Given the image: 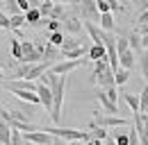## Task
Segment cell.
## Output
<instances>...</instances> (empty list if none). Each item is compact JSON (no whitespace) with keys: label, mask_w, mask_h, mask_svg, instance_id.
Listing matches in <instances>:
<instances>
[{"label":"cell","mask_w":148,"mask_h":145,"mask_svg":"<svg viewBox=\"0 0 148 145\" xmlns=\"http://www.w3.org/2000/svg\"><path fill=\"white\" fill-rule=\"evenodd\" d=\"M39 84H43V86H48L50 93H53V111H50V118H53V123H59V118H62V104H64V91H66V77H57L53 72H43L41 77H39Z\"/></svg>","instance_id":"obj_1"},{"label":"cell","mask_w":148,"mask_h":145,"mask_svg":"<svg viewBox=\"0 0 148 145\" xmlns=\"http://www.w3.org/2000/svg\"><path fill=\"white\" fill-rule=\"evenodd\" d=\"M39 129L64 143H89L91 141L89 131H80V129H69V127H39Z\"/></svg>","instance_id":"obj_2"},{"label":"cell","mask_w":148,"mask_h":145,"mask_svg":"<svg viewBox=\"0 0 148 145\" xmlns=\"http://www.w3.org/2000/svg\"><path fill=\"white\" fill-rule=\"evenodd\" d=\"M96 127H103V129H112V127H125V118L121 116H107L103 111H93V120Z\"/></svg>","instance_id":"obj_3"},{"label":"cell","mask_w":148,"mask_h":145,"mask_svg":"<svg viewBox=\"0 0 148 145\" xmlns=\"http://www.w3.org/2000/svg\"><path fill=\"white\" fill-rule=\"evenodd\" d=\"M87 64V59H77V61H55L50 68H48V72H53V75H57V77H66L69 72H73L75 68H80V66H84Z\"/></svg>","instance_id":"obj_4"},{"label":"cell","mask_w":148,"mask_h":145,"mask_svg":"<svg viewBox=\"0 0 148 145\" xmlns=\"http://www.w3.org/2000/svg\"><path fill=\"white\" fill-rule=\"evenodd\" d=\"M134 131L139 136V145H148V113H134Z\"/></svg>","instance_id":"obj_5"},{"label":"cell","mask_w":148,"mask_h":145,"mask_svg":"<svg viewBox=\"0 0 148 145\" xmlns=\"http://www.w3.org/2000/svg\"><path fill=\"white\" fill-rule=\"evenodd\" d=\"M21 48H23L21 64H39V61H43V57L34 50V41H23V39H21Z\"/></svg>","instance_id":"obj_6"},{"label":"cell","mask_w":148,"mask_h":145,"mask_svg":"<svg viewBox=\"0 0 148 145\" xmlns=\"http://www.w3.org/2000/svg\"><path fill=\"white\" fill-rule=\"evenodd\" d=\"M23 143L30 145H53V136H48L46 131H30V134H23Z\"/></svg>","instance_id":"obj_7"},{"label":"cell","mask_w":148,"mask_h":145,"mask_svg":"<svg viewBox=\"0 0 148 145\" xmlns=\"http://www.w3.org/2000/svg\"><path fill=\"white\" fill-rule=\"evenodd\" d=\"M91 82H96L100 89L105 91V89H110V86H114V72L110 68H105V70H100V72H93Z\"/></svg>","instance_id":"obj_8"},{"label":"cell","mask_w":148,"mask_h":145,"mask_svg":"<svg viewBox=\"0 0 148 145\" xmlns=\"http://www.w3.org/2000/svg\"><path fill=\"white\" fill-rule=\"evenodd\" d=\"M37 95H39V104H43L46 111L50 113L53 111V93L48 86H43V84H37Z\"/></svg>","instance_id":"obj_9"},{"label":"cell","mask_w":148,"mask_h":145,"mask_svg":"<svg viewBox=\"0 0 148 145\" xmlns=\"http://www.w3.org/2000/svg\"><path fill=\"white\" fill-rule=\"evenodd\" d=\"M50 66H53V64H48V61H39V64H32V66H30V70H27V75H25V79H27V82H37L39 77H41L43 72L50 68Z\"/></svg>","instance_id":"obj_10"},{"label":"cell","mask_w":148,"mask_h":145,"mask_svg":"<svg viewBox=\"0 0 148 145\" xmlns=\"http://www.w3.org/2000/svg\"><path fill=\"white\" fill-rule=\"evenodd\" d=\"M80 12H82V16L87 18V23L96 25V20H100V14L96 9V2H80Z\"/></svg>","instance_id":"obj_11"},{"label":"cell","mask_w":148,"mask_h":145,"mask_svg":"<svg viewBox=\"0 0 148 145\" xmlns=\"http://www.w3.org/2000/svg\"><path fill=\"white\" fill-rule=\"evenodd\" d=\"M82 27L89 32V36H91L93 45H103V41H105V32L98 27V25H93V23H82Z\"/></svg>","instance_id":"obj_12"},{"label":"cell","mask_w":148,"mask_h":145,"mask_svg":"<svg viewBox=\"0 0 148 145\" xmlns=\"http://www.w3.org/2000/svg\"><path fill=\"white\" fill-rule=\"evenodd\" d=\"M134 61H137V54L128 50V52L119 54V68H123V70H132V66H134Z\"/></svg>","instance_id":"obj_13"},{"label":"cell","mask_w":148,"mask_h":145,"mask_svg":"<svg viewBox=\"0 0 148 145\" xmlns=\"http://www.w3.org/2000/svg\"><path fill=\"white\" fill-rule=\"evenodd\" d=\"M119 98H121V100L132 109V116H134V113H139V98H137L134 93H123V91H121V93H119Z\"/></svg>","instance_id":"obj_14"},{"label":"cell","mask_w":148,"mask_h":145,"mask_svg":"<svg viewBox=\"0 0 148 145\" xmlns=\"http://www.w3.org/2000/svg\"><path fill=\"white\" fill-rule=\"evenodd\" d=\"M96 98H98L100 107L105 109V113H107V116H114V113H119V107H116V104H112L110 100L105 98V93H103V91H98V93H96Z\"/></svg>","instance_id":"obj_15"},{"label":"cell","mask_w":148,"mask_h":145,"mask_svg":"<svg viewBox=\"0 0 148 145\" xmlns=\"http://www.w3.org/2000/svg\"><path fill=\"white\" fill-rule=\"evenodd\" d=\"M87 57H89L91 61H103V59H107L105 45H89V48H87Z\"/></svg>","instance_id":"obj_16"},{"label":"cell","mask_w":148,"mask_h":145,"mask_svg":"<svg viewBox=\"0 0 148 145\" xmlns=\"http://www.w3.org/2000/svg\"><path fill=\"white\" fill-rule=\"evenodd\" d=\"M128 45H130V50H132L134 54L141 52V36L137 34V30H132V32H130V36H128Z\"/></svg>","instance_id":"obj_17"},{"label":"cell","mask_w":148,"mask_h":145,"mask_svg":"<svg viewBox=\"0 0 148 145\" xmlns=\"http://www.w3.org/2000/svg\"><path fill=\"white\" fill-rule=\"evenodd\" d=\"M64 30H66L69 34L82 32V23H80V18H66V20H64Z\"/></svg>","instance_id":"obj_18"},{"label":"cell","mask_w":148,"mask_h":145,"mask_svg":"<svg viewBox=\"0 0 148 145\" xmlns=\"http://www.w3.org/2000/svg\"><path fill=\"white\" fill-rule=\"evenodd\" d=\"M80 45H82V43H80L77 39L69 36V39H64V43H62V48H59V50H62V54H66V52H71V50H77Z\"/></svg>","instance_id":"obj_19"},{"label":"cell","mask_w":148,"mask_h":145,"mask_svg":"<svg viewBox=\"0 0 148 145\" xmlns=\"http://www.w3.org/2000/svg\"><path fill=\"white\" fill-rule=\"evenodd\" d=\"M128 79H130V70H123V68H119V70L114 72V86H116V89H119V86H123Z\"/></svg>","instance_id":"obj_20"},{"label":"cell","mask_w":148,"mask_h":145,"mask_svg":"<svg viewBox=\"0 0 148 145\" xmlns=\"http://www.w3.org/2000/svg\"><path fill=\"white\" fill-rule=\"evenodd\" d=\"M39 7V14H41V18H48L50 16V12H53V7H55V2L53 0H43V2H37Z\"/></svg>","instance_id":"obj_21"},{"label":"cell","mask_w":148,"mask_h":145,"mask_svg":"<svg viewBox=\"0 0 148 145\" xmlns=\"http://www.w3.org/2000/svg\"><path fill=\"white\" fill-rule=\"evenodd\" d=\"M9 141H12V129H9L7 123L0 120V143H2V145H9Z\"/></svg>","instance_id":"obj_22"},{"label":"cell","mask_w":148,"mask_h":145,"mask_svg":"<svg viewBox=\"0 0 148 145\" xmlns=\"http://www.w3.org/2000/svg\"><path fill=\"white\" fill-rule=\"evenodd\" d=\"M137 98H139V113H148V84L141 89V95Z\"/></svg>","instance_id":"obj_23"},{"label":"cell","mask_w":148,"mask_h":145,"mask_svg":"<svg viewBox=\"0 0 148 145\" xmlns=\"http://www.w3.org/2000/svg\"><path fill=\"white\" fill-rule=\"evenodd\" d=\"M114 48H116V54H123V52H128V50H130V45H128V39H125V36H116V39H114Z\"/></svg>","instance_id":"obj_24"},{"label":"cell","mask_w":148,"mask_h":145,"mask_svg":"<svg viewBox=\"0 0 148 145\" xmlns=\"http://www.w3.org/2000/svg\"><path fill=\"white\" fill-rule=\"evenodd\" d=\"M23 16H25V23H27V25H39V20H41V14H39L37 7H32V9H30L27 14H23Z\"/></svg>","instance_id":"obj_25"},{"label":"cell","mask_w":148,"mask_h":145,"mask_svg":"<svg viewBox=\"0 0 148 145\" xmlns=\"http://www.w3.org/2000/svg\"><path fill=\"white\" fill-rule=\"evenodd\" d=\"M64 32H55V34H48V45H53V48H62V43H64Z\"/></svg>","instance_id":"obj_26"},{"label":"cell","mask_w":148,"mask_h":145,"mask_svg":"<svg viewBox=\"0 0 148 145\" xmlns=\"http://www.w3.org/2000/svg\"><path fill=\"white\" fill-rule=\"evenodd\" d=\"M84 54H87V48H84V45H80L77 50H71V52H66L64 57H66V61H77V59H82Z\"/></svg>","instance_id":"obj_27"},{"label":"cell","mask_w":148,"mask_h":145,"mask_svg":"<svg viewBox=\"0 0 148 145\" xmlns=\"http://www.w3.org/2000/svg\"><path fill=\"white\" fill-rule=\"evenodd\" d=\"M66 16V9L62 7V5H57L55 2V7H53V12H50V16H48V20H59L62 23V18Z\"/></svg>","instance_id":"obj_28"},{"label":"cell","mask_w":148,"mask_h":145,"mask_svg":"<svg viewBox=\"0 0 148 145\" xmlns=\"http://www.w3.org/2000/svg\"><path fill=\"white\" fill-rule=\"evenodd\" d=\"M55 59H57V48H53V45H48V43H46V48H43V61L55 64Z\"/></svg>","instance_id":"obj_29"},{"label":"cell","mask_w":148,"mask_h":145,"mask_svg":"<svg viewBox=\"0 0 148 145\" xmlns=\"http://www.w3.org/2000/svg\"><path fill=\"white\" fill-rule=\"evenodd\" d=\"M25 25V16L16 14V16H9V30H21Z\"/></svg>","instance_id":"obj_30"},{"label":"cell","mask_w":148,"mask_h":145,"mask_svg":"<svg viewBox=\"0 0 148 145\" xmlns=\"http://www.w3.org/2000/svg\"><path fill=\"white\" fill-rule=\"evenodd\" d=\"M100 91H103V89H100ZM103 93H105V98L110 100L112 104H116V107H119V89H116V86H110V89H105Z\"/></svg>","instance_id":"obj_31"},{"label":"cell","mask_w":148,"mask_h":145,"mask_svg":"<svg viewBox=\"0 0 148 145\" xmlns=\"http://www.w3.org/2000/svg\"><path fill=\"white\" fill-rule=\"evenodd\" d=\"M12 57L16 59L21 64V59H23V48H21V39H14L12 41Z\"/></svg>","instance_id":"obj_32"},{"label":"cell","mask_w":148,"mask_h":145,"mask_svg":"<svg viewBox=\"0 0 148 145\" xmlns=\"http://www.w3.org/2000/svg\"><path fill=\"white\" fill-rule=\"evenodd\" d=\"M139 61H141V75H144V79H146V84H148V52L146 50L139 52Z\"/></svg>","instance_id":"obj_33"},{"label":"cell","mask_w":148,"mask_h":145,"mask_svg":"<svg viewBox=\"0 0 148 145\" xmlns=\"http://www.w3.org/2000/svg\"><path fill=\"white\" fill-rule=\"evenodd\" d=\"M96 9H98L100 16H103V14H112L110 12V0H96Z\"/></svg>","instance_id":"obj_34"},{"label":"cell","mask_w":148,"mask_h":145,"mask_svg":"<svg viewBox=\"0 0 148 145\" xmlns=\"http://www.w3.org/2000/svg\"><path fill=\"white\" fill-rule=\"evenodd\" d=\"M112 141L116 145H128V134H125V131H116V134L112 136Z\"/></svg>","instance_id":"obj_35"},{"label":"cell","mask_w":148,"mask_h":145,"mask_svg":"<svg viewBox=\"0 0 148 145\" xmlns=\"http://www.w3.org/2000/svg\"><path fill=\"white\" fill-rule=\"evenodd\" d=\"M46 25H48V34L62 32V23H59V20H46Z\"/></svg>","instance_id":"obj_36"},{"label":"cell","mask_w":148,"mask_h":145,"mask_svg":"<svg viewBox=\"0 0 148 145\" xmlns=\"http://www.w3.org/2000/svg\"><path fill=\"white\" fill-rule=\"evenodd\" d=\"M128 145H139V136H137V131H134V127L128 131Z\"/></svg>","instance_id":"obj_37"},{"label":"cell","mask_w":148,"mask_h":145,"mask_svg":"<svg viewBox=\"0 0 148 145\" xmlns=\"http://www.w3.org/2000/svg\"><path fill=\"white\" fill-rule=\"evenodd\" d=\"M105 68H110V66H107V59H103V61H93V72H100V70H105Z\"/></svg>","instance_id":"obj_38"},{"label":"cell","mask_w":148,"mask_h":145,"mask_svg":"<svg viewBox=\"0 0 148 145\" xmlns=\"http://www.w3.org/2000/svg\"><path fill=\"white\" fill-rule=\"evenodd\" d=\"M7 12H9V16H16V14H21L18 7H16V0H14V2H7Z\"/></svg>","instance_id":"obj_39"},{"label":"cell","mask_w":148,"mask_h":145,"mask_svg":"<svg viewBox=\"0 0 148 145\" xmlns=\"http://www.w3.org/2000/svg\"><path fill=\"white\" fill-rule=\"evenodd\" d=\"M137 23H139V25H148V9H146V12H141V14H139V18H137Z\"/></svg>","instance_id":"obj_40"},{"label":"cell","mask_w":148,"mask_h":145,"mask_svg":"<svg viewBox=\"0 0 148 145\" xmlns=\"http://www.w3.org/2000/svg\"><path fill=\"white\" fill-rule=\"evenodd\" d=\"M123 9V5L121 2H116V0H110V12H121Z\"/></svg>","instance_id":"obj_41"},{"label":"cell","mask_w":148,"mask_h":145,"mask_svg":"<svg viewBox=\"0 0 148 145\" xmlns=\"http://www.w3.org/2000/svg\"><path fill=\"white\" fill-rule=\"evenodd\" d=\"M137 34H139V36L148 34V25H139V27H137Z\"/></svg>","instance_id":"obj_42"},{"label":"cell","mask_w":148,"mask_h":145,"mask_svg":"<svg viewBox=\"0 0 148 145\" xmlns=\"http://www.w3.org/2000/svg\"><path fill=\"white\" fill-rule=\"evenodd\" d=\"M144 48H148V34L141 36V50H144Z\"/></svg>","instance_id":"obj_43"},{"label":"cell","mask_w":148,"mask_h":145,"mask_svg":"<svg viewBox=\"0 0 148 145\" xmlns=\"http://www.w3.org/2000/svg\"><path fill=\"white\" fill-rule=\"evenodd\" d=\"M103 145H116V143H114V141H112V136H107V138H105V141H103Z\"/></svg>","instance_id":"obj_44"},{"label":"cell","mask_w":148,"mask_h":145,"mask_svg":"<svg viewBox=\"0 0 148 145\" xmlns=\"http://www.w3.org/2000/svg\"><path fill=\"white\" fill-rule=\"evenodd\" d=\"M0 84H5V72H2V68H0Z\"/></svg>","instance_id":"obj_45"},{"label":"cell","mask_w":148,"mask_h":145,"mask_svg":"<svg viewBox=\"0 0 148 145\" xmlns=\"http://www.w3.org/2000/svg\"><path fill=\"white\" fill-rule=\"evenodd\" d=\"M93 145H103V143H100V141H93Z\"/></svg>","instance_id":"obj_46"}]
</instances>
